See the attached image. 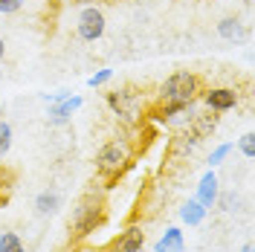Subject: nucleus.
Instances as JSON below:
<instances>
[{"mask_svg": "<svg viewBox=\"0 0 255 252\" xmlns=\"http://www.w3.org/2000/svg\"><path fill=\"white\" fill-rule=\"evenodd\" d=\"M108 218V203H105V197L99 194V191H87L84 197H81L76 209H73V218H70V229H73V238H87L93 235L96 229L105 223Z\"/></svg>", "mask_w": 255, "mask_h": 252, "instance_id": "nucleus-1", "label": "nucleus"}, {"mask_svg": "<svg viewBox=\"0 0 255 252\" xmlns=\"http://www.w3.org/2000/svg\"><path fill=\"white\" fill-rule=\"evenodd\" d=\"M200 93H203V79L189 70L171 73L159 84V102H171V105H191L200 99Z\"/></svg>", "mask_w": 255, "mask_h": 252, "instance_id": "nucleus-2", "label": "nucleus"}, {"mask_svg": "<svg viewBox=\"0 0 255 252\" xmlns=\"http://www.w3.org/2000/svg\"><path fill=\"white\" fill-rule=\"evenodd\" d=\"M130 157H133V151L125 139H108L96 154V171L108 183H116L122 177V171L130 165Z\"/></svg>", "mask_w": 255, "mask_h": 252, "instance_id": "nucleus-3", "label": "nucleus"}, {"mask_svg": "<svg viewBox=\"0 0 255 252\" xmlns=\"http://www.w3.org/2000/svg\"><path fill=\"white\" fill-rule=\"evenodd\" d=\"M108 29V20H105V12L99 6H84L76 17V35H79L84 44H93L99 41Z\"/></svg>", "mask_w": 255, "mask_h": 252, "instance_id": "nucleus-4", "label": "nucleus"}, {"mask_svg": "<svg viewBox=\"0 0 255 252\" xmlns=\"http://www.w3.org/2000/svg\"><path fill=\"white\" fill-rule=\"evenodd\" d=\"M108 108L113 111V116H119L122 122H136L139 119V108H142V102H139V96L133 93V90H113L108 93Z\"/></svg>", "mask_w": 255, "mask_h": 252, "instance_id": "nucleus-5", "label": "nucleus"}, {"mask_svg": "<svg viewBox=\"0 0 255 252\" xmlns=\"http://www.w3.org/2000/svg\"><path fill=\"white\" fill-rule=\"evenodd\" d=\"M200 99H203V105L212 113H226V111H232V108H238V102H241L235 87H209V90L200 93Z\"/></svg>", "mask_w": 255, "mask_h": 252, "instance_id": "nucleus-6", "label": "nucleus"}, {"mask_svg": "<svg viewBox=\"0 0 255 252\" xmlns=\"http://www.w3.org/2000/svg\"><path fill=\"white\" fill-rule=\"evenodd\" d=\"M84 105V99L81 96H67V99H61V102H55V105H49L47 111V122L49 125H67L76 113H79V108Z\"/></svg>", "mask_w": 255, "mask_h": 252, "instance_id": "nucleus-7", "label": "nucleus"}, {"mask_svg": "<svg viewBox=\"0 0 255 252\" xmlns=\"http://www.w3.org/2000/svg\"><path fill=\"white\" fill-rule=\"evenodd\" d=\"M200 136L197 133H191V130H183V133H177L174 139L168 142V159L171 162H180V159H189L197 148H200Z\"/></svg>", "mask_w": 255, "mask_h": 252, "instance_id": "nucleus-8", "label": "nucleus"}, {"mask_svg": "<svg viewBox=\"0 0 255 252\" xmlns=\"http://www.w3.org/2000/svg\"><path fill=\"white\" fill-rule=\"evenodd\" d=\"M142 247H145V229L139 223H130L128 229H122L116 235L111 252H142Z\"/></svg>", "mask_w": 255, "mask_h": 252, "instance_id": "nucleus-9", "label": "nucleus"}, {"mask_svg": "<svg viewBox=\"0 0 255 252\" xmlns=\"http://www.w3.org/2000/svg\"><path fill=\"white\" fill-rule=\"evenodd\" d=\"M218 194H221V180H218L215 168H209V171L200 177V183H197L194 200H197V203H203L206 209H212V206H215V200H218Z\"/></svg>", "mask_w": 255, "mask_h": 252, "instance_id": "nucleus-10", "label": "nucleus"}, {"mask_svg": "<svg viewBox=\"0 0 255 252\" xmlns=\"http://www.w3.org/2000/svg\"><path fill=\"white\" fill-rule=\"evenodd\" d=\"M61 191L58 189H44L38 191V197H35V212L41 215V218H52V215H58V209H61Z\"/></svg>", "mask_w": 255, "mask_h": 252, "instance_id": "nucleus-11", "label": "nucleus"}, {"mask_svg": "<svg viewBox=\"0 0 255 252\" xmlns=\"http://www.w3.org/2000/svg\"><path fill=\"white\" fill-rule=\"evenodd\" d=\"M154 252H186V235L180 226H168L159 241L154 244Z\"/></svg>", "mask_w": 255, "mask_h": 252, "instance_id": "nucleus-12", "label": "nucleus"}, {"mask_svg": "<svg viewBox=\"0 0 255 252\" xmlns=\"http://www.w3.org/2000/svg\"><path fill=\"white\" fill-rule=\"evenodd\" d=\"M206 218H209V209L203 203H197L194 197H189L186 203L180 206V221L186 223V226H200Z\"/></svg>", "mask_w": 255, "mask_h": 252, "instance_id": "nucleus-13", "label": "nucleus"}, {"mask_svg": "<svg viewBox=\"0 0 255 252\" xmlns=\"http://www.w3.org/2000/svg\"><path fill=\"white\" fill-rule=\"evenodd\" d=\"M218 122H221L218 113H212V111L209 113H194V119L189 122V127H191V133H197L200 139H206L209 133L218 130Z\"/></svg>", "mask_w": 255, "mask_h": 252, "instance_id": "nucleus-14", "label": "nucleus"}, {"mask_svg": "<svg viewBox=\"0 0 255 252\" xmlns=\"http://www.w3.org/2000/svg\"><path fill=\"white\" fill-rule=\"evenodd\" d=\"M218 35H221L223 41H229V44H238L247 38V26L241 23L238 17H223L221 23H218Z\"/></svg>", "mask_w": 255, "mask_h": 252, "instance_id": "nucleus-15", "label": "nucleus"}, {"mask_svg": "<svg viewBox=\"0 0 255 252\" xmlns=\"http://www.w3.org/2000/svg\"><path fill=\"white\" fill-rule=\"evenodd\" d=\"M12 142H15V130L6 119H0V159H6V154L12 151Z\"/></svg>", "mask_w": 255, "mask_h": 252, "instance_id": "nucleus-16", "label": "nucleus"}, {"mask_svg": "<svg viewBox=\"0 0 255 252\" xmlns=\"http://www.w3.org/2000/svg\"><path fill=\"white\" fill-rule=\"evenodd\" d=\"M0 252H26V247H23L17 232H3L0 235Z\"/></svg>", "mask_w": 255, "mask_h": 252, "instance_id": "nucleus-17", "label": "nucleus"}, {"mask_svg": "<svg viewBox=\"0 0 255 252\" xmlns=\"http://www.w3.org/2000/svg\"><path fill=\"white\" fill-rule=\"evenodd\" d=\"M229 154H232V142H223V145H218V148H212L206 165H209V168H218V165H223V162H226V157H229Z\"/></svg>", "mask_w": 255, "mask_h": 252, "instance_id": "nucleus-18", "label": "nucleus"}, {"mask_svg": "<svg viewBox=\"0 0 255 252\" xmlns=\"http://www.w3.org/2000/svg\"><path fill=\"white\" fill-rule=\"evenodd\" d=\"M238 151H241L247 159L255 157V133H253V130H247V133L238 139Z\"/></svg>", "mask_w": 255, "mask_h": 252, "instance_id": "nucleus-19", "label": "nucleus"}, {"mask_svg": "<svg viewBox=\"0 0 255 252\" xmlns=\"http://www.w3.org/2000/svg\"><path fill=\"white\" fill-rule=\"evenodd\" d=\"M111 79H113V70H108V67H105V70H96L93 76H90V79H87V87H105V84H111Z\"/></svg>", "mask_w": 255, "mask_h": 252, "instance_id": "nucleus-20", "label": "nucleus"}, {"mask_svg": "<svg viewBox=\"0 0 255 252\" xmlns=\"http://www.w3.org/2000/svg\"><path fill=\"white\" fill-rule=\"evenodd\" d=\"M215 206L221 209V212H235V206H238V197H235V191H226V194H218V200Z\"/></svg>", "mask_w": 255, "mask_h": 252, "instance_id": "nucleus-21", "label": "nucleus"}, {"mask_svg": "<svg viewBox=\"0 0 255 252\" xmlns=\"http://www.w3.org/2000/svg\"><path fill=\"white\" fill-rule=\"evenodd\" d=\"M23 9V0H0V15H15Z\"/></svg>", "mask_w": 255, "mask_h": 252, "instance_id": "nucleus-22", "label": "nucleus"}, {"mask_svg": "<svg viewBox=\"0 0 255 252\" xmlns=\"http://www.w3.org/2000/svg\"><path fill=\"white\" fill-rule=\"evenodd\" d=\"M67 96H70V90H55V93H44V102L47 105H55V102H61Z\"/></svg>", "mask_w": 255, "mask_h": 252, "instance_id": "nucleus-23", "label": "nucleus"}, {"mask_svg": "<svg viewBox=\"0 0 255 252\" xmlns=\"http://www.w3.org/2000/svg\"><path fill=\"white\" fill-rule=\"evenodd\" d=\"M3 55H6V44H3V38H0V61H3Z\"/></svg>", "mask_w": 255, "mask_h": 252, "instance_id": "nucleus-24", "label": "nucleus"}, {"mask_svg": "<svg viewBox=\"0 0 255 252\" xmlns=\"http://www.w3.org/2000/svg\"><path fill=\"white\" fill-rule=\"evenodd\" d=\"M241 252H253V244H244V247H241Z\"/></svg>", "mask_w": 255, "mask_h": 252, "instance_id": "nucleus-25", "label": "nucleus"}, {"mask_svg": "<svg viewBox=\"0 0 255 252\" xmlns=\"http://www.w3.org/2000/svg\"><path fill=\"white\" fill-rule=\"evenodd\" d=\"M79 252H96V250H90V247H84V250H79Z\"/></svg>", "mask_w": 255, "mask_h": 252, "instance_id": "nucleus-26", "label": "nucleus"}]
</instances>
